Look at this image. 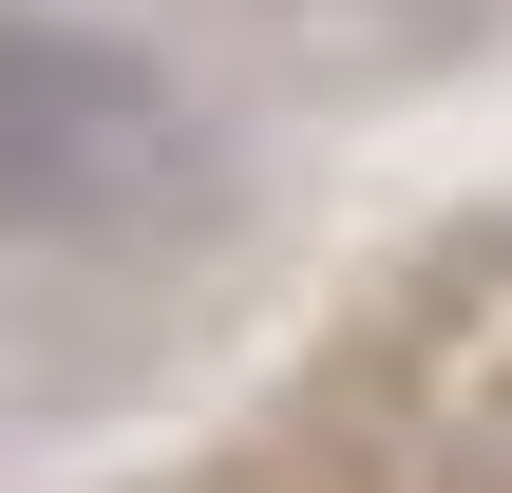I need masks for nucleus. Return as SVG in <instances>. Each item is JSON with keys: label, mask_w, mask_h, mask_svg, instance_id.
<instances>
[{"label": "nucleus", "mask_w": 512, "mask_h": 493, "mask_svg": "<svg viewBox=\"0 0 512 493\" xmlns=\"http://www.w3.org/2000/svg\"><path fill=\"white\" fill-rule=\"evenodd\" d=\"M171 190H209V114L133 38L0 0V228H133Z\"/></svg>", "instance_id": "f257e3e1"}, {"label": "nucleus", "mask_w": 512, "mask_h": 493, "mask_svg": "<svg viewBox=\"0 0 512 493\" xmlns=\"http://www.w3.org/2000/svg\"><path fill=\"white\" fill-rule=\"evenodd\" d=\"M380 19H456V0H380Z\"/></svg>", "instance_id": "f03ea898"}]
</instances>
